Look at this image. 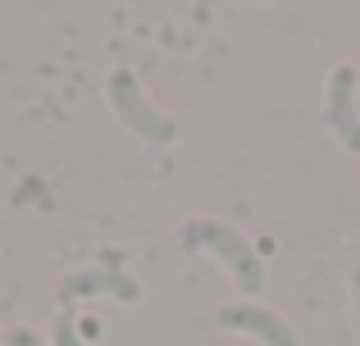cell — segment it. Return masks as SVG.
I'll list each match as a JSON object with an SVG mask.
<instances>
[{"mask_svg":"<svg viewBox=\"0 0 360 346\" xmlns=\"http://www.w3.org/2000/svg\"><path fill=\"white\" fill-rule=\"evenodd\" d=\"M328 128H333L352 151H360V91H356L352 69H338L333 78H328Z\"/></svg>","mask_w":360,"mask_h":346,"instance_id":"3","label":"cell"},{"mask_svg":"<svg viewBox=\"0 0 360 346\" xmlns=\"http://www.w3.org/2000/svg\"><path fill=\"white\" fill-rule=\"evenodd\" d=\"M219 324H224V328L251 333V338H260L264 346H297L288 319H283V314H274V310H260V305H224V310H219Z\"/></svg>","mask_w":360,"mask_h":346,"instance_id":"4","label":"cell"},{"mask_svg":"<svg viewBox=\"0 0 360 346\" xmlns=\"http://www.w3.org/2000/svg\"><path fill=\"white\" fill-rule=\"evenodd\" d=\"M110 105H115L123 124H128L137 137H146V142H160V146H165V142H174V137H178V124H174V119H165L160 109L146 105V96H141L137 78H132L128 69L110 73Z\"/></svg>","mask_w":360,"mask_h":346,"instance_id":"2","label":"cell"},{"mask_svg":"<svg viewBox=\"0 0 360 346\" xmlns=\"http://www.w3.org/2000/svg\"><path fill=\"white\" fill-rule=\"evenodd\" d=\"M356 314H360V283H356Z\"/></svg>","mask_w":360,"mask_h":346,"instance_id":"8","label":"cell"},{"mask_svg":"<svg viewBox=\"0 0 360 346\" xmlns=\"http://www.w3.org/2000/svg\"><path fill=\"white\" fill-rule=\"evenodd\" d=\"M9 346H41V342H37V333H27V328H14V333H9Z\"/></svg>","mask_w":360,"mask_h":346,"instance_id":"7","label":"cell"},{"mask_svg":"<svg viewBox=\"0 0 360 346\" xmlns=\"http://www.w3.org/2000/svg\"><path fill=\"white\" fill-rule=\"evenodd\" d=\"M55 346H82L78 333H73V314H60V319H55Z\"/></svg>","mask_w":360,"mask_h":346,"instance_id":"6","label":"cell"},{"mask_svg":"<svg viewBox=\"0 0 360 346\" xmlns=\"http://www.w3.org/2000/svg\"><path fill=\"white\" fill-rule=\"evenodd\" d=\"M78 296H119V301H137L141 287L123 269H91V274H73L60 283V301H78Z\"/></svg>","mask_w":360,"mask_h":346,"instance_id":"5","label":"cell"},{"mask_svg":"<svg viewBox=\"0 0 360 346\" xmlns=\"http://www.w3.org/2000/svg\"><path fill=\"white\" fill-rule=\"evenodd\" d=\"M183 246H196V251L219 255L224 265L233 269V278H238V287L246 296H255L264 287V269H260V260H255V246L242 237V232H233L229 223H214V219L187 223V228H183Z\"/></svg>","mask_w":360,"mask_h":346,"instance_id":"1","label":"cell"}]
</instances>
